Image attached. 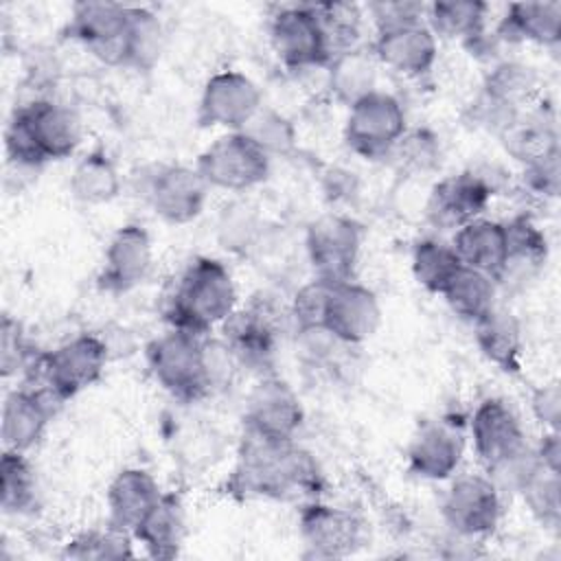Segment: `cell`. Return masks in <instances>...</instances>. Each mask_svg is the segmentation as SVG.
I'll list each match as a JSON object with an SVG mask.
<instances>
[{
  "instance_id": "1",
  "label": "cell",
  "mask_w": 561,
  "mask_h": 561,
  "mask_svg": "<svg viewBox=\"0 0 561 561\" xmlns=\"http://www.w3.org/2000/svg\"><path fill=\"white\" fill-rule=\"evenodd\" d=\"M322 473L316 458L296 440L243 434L228 489L241 497L316 500Z\"/></svg>"
},
{
  "instance_id": "2",
  "label": "cell",
  "mask_w": 561,
  "mask_h": 561,
  "mask_svg": "<svg viewBox=\"0 0 561 561\" xmlns=\"http://www.w3.org/2000/svg\"><path fill=\"white\" fill-rule=\"evenodd\" d=\"M79 142V116L53 99H35L18 105L4 129L9 162L26 171H37L50 160L72 156Z\"/></svg>"
},
{
  "instance_id": "3",
  "label": "cell",
  "mask_w": 561,
  "mask_h": 561,
  "mask_svg": "<svg viewBox=\"0 0 561 561\" xmlns=\"http://www.w3.org/2000/svg\"><path fill=\"white\" fill-rule=\"evenodd\" d=\"M237 309V287L230 270L213 256L193 259L180 274L167 302L173 329L208 335Z\"/></svg>"
},
{
  "instance_id": "4",
  "label": "cell",
  "mask_w": 561,
  "mask_h": 561,
  "mask_svg": "<svg viewBox=\"0 0 561 561\" xmlns=\"http://www.w3.org/2000/svg\"><path fill=\"white\" fill-rule=\"evenodd\" d=\"M469 432L473 451L484 467L486 476L502 486L517 489L535 458L528 447L524 427L513 408L502 399H484L471 414Z\"/></svg>"
},
{
  "instance_id": "5",
  "label": "cell",
  "mask_w": 561,
  "mask_h": 561,
  "mask_svg": "<svg viewBox=\"0 0 561 561\" xmlns=\"http://www.w3.org/2000/svg\"><path fill=\"white\" fill-rule=\"evenodd\" d=\"M204 337L171 327L147 346L153 379L175 399L197 401L213 392L204 366Z\"/></svg>"
},
{
  "instance_id": "6",
  "label": "cell",
  "mask_w": 561,
  "mask_h": 561,
  "mask_svg": "<svg viewBox=\"0 0 561 561\" xmlns=\"http://www.w3.org/2000/svg\"><path fill=\"white\" fill-rule=\"evenodd\" d=\"M107 357L110 351L103 337L81 333L57 348L42 353L28 377L35 375V379H42V390L50 392L59 403H64L101 379Z\"/></svg>"
},
{
  "instance_id": "7",
  "label": "cell",
  "mask_w": 561,
  "mask_h": 561,
  "mask_svg": "<svg viewBox=\"0 0 561 561\" xmlns=\"http://www.w3.org/2000/svg\"><path fill=\"white\" fill-rule=\"evenodd\" d=\"M270 156L243 131H228L215 138L195 162V169L210 188L248 191L270 175Z\"/></svg>"
},
{
  "instance_id": "8",
  "label": "cell",
  "mask_w": 561,
  "mask_h": 561,
  "mask_svg": "<svg viewBox=\"0 0 561 561\" xmlns=\"http://www.w3.org/2000/svg\"><path fill=\"white\" fill-rule=\"evenodd\" d=\"M405 131L408 125L401 101L388 92L375 90L348 107L344 140L355 153L377 160L388 158Z\"/></svg>"
},
{
  "instance_id": "9",
  "label": "cell",
  "mask_w": 561,
  "mask_h": 561,
  "mask_svg": "<svg viewBox=\"0 0 561 561\" xmlns=\"http://www.w3.org/2000/svg\"><path fill=\"white\" fill-rule=\"evenodd\" d=\"M362 237V226L346 215L327 213L313 219L305 234L313 276L331 283L355 278Z\"/></svg>"
},
{
  "instance_id": "10",
  "label": "cell",
  "mask_w": 561,
  "mask_h": 561,
  "mask_svg": "<svg viewBox=\"0 0 561 561\" xmlns=\"http://www.w3.org/2000/svg\"><path fill=\"white\" fill-rule=\"evenodd\" d=\"M129 11L118 2H77L66 24L68 37L81 42L107 66H127Z\"/></svg>"
},
{
  "instance_id": "11",
  "label": "cell",
  "mask_w": 561,
  "mask_h": 561,
  "mask_svg": "<svg viewBox=\"0 0 561 561\" xmlns=\"http://www.w3.org/2000/svg\"><path fill=\"white\" fill-rule=\"evenodd\" d=\"M270 42L278 61L291 70L329 66L333 53L313 4L280 9L270 24Z\"/></svg>"
},
{
  "instance_id": "12",
  "label": "cell",
  "mask_w": 561,
  "mask_h": 561,
  "mask_svg": "<svg viewBox=\"0 0 561 561\" xmlns=\"http://www.w3.org/2000/svg\"><path fill=\"white\" fill-rule=\"evenodd\" d=\"M500 515V489L482 473L458 476L443 500V519L449 530L462 539H482L491 535Z\"/></svg>"
},
{
  "instance_id": "13",
  "label": "cell",
  "mask_w": 561,
  "mask_h": 561,
  "mask_svg": "<svg viewBox=\"0 0 561 561\" xmlns=\"http://www.w3.org/2000/svg\"><path fill=\"white\" fill-rule=\"evenodd\" d=\"M263 107L259 85L239 70H219L202 88L197 123L202 127H224L241 131Z\"/></svg>"
},
{
  "instance_id": "14",
  "label": "cell",
  "mask_w": 561,
  "mask_h": 561,
  "mask_svg": "<svg viewBox=\"0 0 561 561\" xmlns=\"http://www.w3.org/2000/svg\"><path fill=\"white\" fill-rule=\"evenodd\" d=\"M298 533L305 557L340 559L353 554L362 546L364 526L359 517L346 508L309 500L298 515Z\"/></svg>"
},
{
  "instance_id": "15",
  "label": "cell",
  "mask_w": 561,
  "mask_h": 561,
  "mask_svg": "<svg viewBox=\"0 0 561 561\" xmlns=\"http://www.w3.org/2000/svg\"><path fill=\"white\" fill-rule=\"evenodd\" d=\"M208 184L195 167L162 164L145 182V199L167 224H188L204 210Z\"/></svg>"
},
{
  "instance_id": "16",
  "label": "cell",
  "mask_w": 561,
  "mask_h": 561,
  "mask_svg": "<svg viewBox=\"0 0 561 561\" xmlns=\"http://www.w3.org/2000/svg\"><path fill=\"white\" fill-rule=\"evenodd\" d=\"M305 410L294 388L278 377H263L245 401V432L272 440H296Z\"/></svg>"
},
{
  "instance_id": "17",
  "label": "cell",
  "mask_w": 561,
  "mask_h": 561,
  "mask_svg": "<svg viewBox=\"0 0 561 561\" xmlns=\"http://www.w3.org/2000/svg\"><path fill=\"white\" fill-rule=\"evenodd\" d=\"M381 324V305L375 291L355 278L333 283L324 331H329L335 340L355 346L370 340Z\"/></svg>"
},
{
  "instance_id": "18",
  "label": "cell",
  "mask_w": 561,
  "mask_h": 561,
  "mask_svg": "<svg viewBox=\"0 0 561 561\" xmlns=\"http://www.w3.org/2000/svg\"><path fill=\"white\" fill-rule=\"evenodd\" d=\"M224 342L232 351L237 364L250 368H270L276 351V311L270 302L254 300L243 309H234L221 324Z\"/></svg>"
},
{
  "instance_id": "19",
  "label": "cell",
  "mask_w": 561,
  "mask_h": 561,
  "mask_svg": "<svg viewBox=\"0 0 561 561\" xmlns=\"http://www.w3.org/2000/svg\"><path fill=\"white\" fill-rule=\"evenodd\" d=\"M493 197V184L476 173L462 171L443 178L434 184L427 197V217L443 228H460L486 210Z\"/></svg>"
},
{
  "instance_id": "20",
  "label": "cell",
  "mask_w": 561,
  "mask_h": 561,
  "mask_svg": "<svg viewBox=\"0 0 561 561\" xmlns=\"http://www.w3.org/2000/svg\"><path fill=\"white\" fill-rule=\"evenodd\" d=\"M153 263L149 232L138 224L121 226L107 241L99 285L110 294H125L140 285Z\"/></svg>"
},
{
  "instance_id": "21",
  "label": "cell",
  "mask_w": 561,
  "mask_h": 561,
  "mask_svg": "<svg viewBox=\"0 0 561 561\" xmlns=\"http://www.w3.org/2000/svg\"><path fill=\"white\" fill-rule=\"evenodd\" d=\"M465 451V436L454 421H425L408 445V469L425 480L449 478Z\"/></svg>"
},
{
  "instance_id": "22",
  "label": "cell",
  "mask_w": 561,
  "mask_h": 561,
  "mask_svg": "<svg viewBox=\"0 0 561 561\" xmlns=\"http://www.w3.org/2000/svg\"><path fill=\"white\" fill-rule=\"evenodd\" d=\"M59 403L50 392L42 388L22 386L11 390L2 403L0 436L4 449L28 451L44 436L48 421Z\"/></svg>"
},
{
  "instance_id": "23",
  "label": "cell",
  "mask_w": 561,
  "mask_h": 561,
  "mask_svg": "<svg viewBox=\"0 0 561 561\" xmlns=\"http://www.w3.org/2000/svg\"><path fill=\"white\" fill-rule=\"evenodd\" d=\"M373 55L386 68L403 77H421L432 70L438 57V39L425 22L379 31Z\"/></svg>"
},
{
  "instance_id": "24",
  "label": "cell",
  "mask_w": 561,
  "mask_h": 561,
  "mask_svg": "<svg viewBox=\"0 0 561 561\" xmlns=\"http://www.w3.org/2000/svg\"><path fill=\"white\" fill-rule=\"evenodd\" d=\"M506 228V259L497 276V285H526L548 261V239L528 217L519 215L504 221Z\"/></svg>"
},
{
  "instance_id": "25",
  "label": "cell",
  "mask_w": 561,
  "mask_h": 561,
  "mask_svg": "<svg viewBox=\"0 0 561 561\" xmlns=\"http://www.w3.org/2000/svg\"><path fill=\"white\" fill-rule=\"evenodd\" d=\"M162 495L158 480L140 467H127L107 486L110 524L131 533Z\"/></svg>"
},
{
  "instance_id": "26",
  "label": "cell",
  "mask_w": 561,
  "mask_h": 561,
  "mask_svg": "<svg viewBox=\"0 0 561 561\" xmlns=\"http://www.w3.org/2000/svg\"><path fill=\"white\" fill-rule=\"evenodd\" d=\"M451 248L460 263L489 274L497 280L506 259V228L504 221L478 217L460 226L451 239Z\"/></svg>"
},
{
  "instance_id": "27",
  "label": "cell",
  "mask_w": 561,
  "mask_h": 561,
  "mask_svg": "<svg viewBox=\"0 0 561 561\" xmlns=\"http://www.w3.org/2000/svg\"><path fill=\"white\" fill-rule=\"evenodd\" d=\"M186 519L184 506L178 495L162 493L140 524L131 530V537L142 543L153 559H173L184 541Z\"/></svg>"
},
{
  "instance_id": "28",
  "label": "cell",
  "mask_w": 561,
  "mask_h": 561,
  "mask_svg": "<svg viewBox=\"0 0 561 561\" xmlns=\"http://www.w3.org/2000/svg\"><path fill=\"white\" fill-rule=\"evenodd\" d=\"M476 344L480 353L504 373H519L522 368V324L519 320L502 309L493 307L489 313L473 322Z\"/></svg>"
},
{
  "instance_id": "29",
  "label": "cell",
  "mask_w": 561,
  "mask_h": 561,
  "mask_svg": "<svg viewBox=\"0 0 561 561\" xmlns=\"http://www.w3.org/2000/svg\"><path fill=\"white\" fill-rule=\"evenodd\" d=\"M497 37L506 42H533L554 46L561 39V2H513L497 24Z\"/></svg>"
},
{
  "instance_id": "30",
  "label": "cell",
  "mask_w": 561,
  "mask_h": 561,
  "mask_svg": "<svg viewBox=\"0 0 561 561\" xmlns=\"http://www.w3.org/2000/svg\"><path fill=\"white\" fill-rule=\"evenodd\" d=\"M500 138L504 149L522 164H530L559 151L557 127L543 110L528 107L515 116V121L500 134Z\"/></svg>"
},
{
  "instance_id": "31",
  "label": "cell",
  "mask_w": 561,
  "mask_h": 561,
  "mask_svg": "<svg viewBox=\"0 0 561 561\" xmlns=\"http://www.w3.org/2000/svg\"><path fill=\"white\" fill-rule=\"evenodd\" d=\"M375 55L373 50H362V48H348L331 57L329 61V90L331 94L344 103L353 105L359 99L368 96L375 92L377 83V70H375Z\"/></svg>"
},
{
  "instance_id": "32",
  "label": "cell",
  "mask_w": 561,
  "mask_h": 561,
  "mask_svg": "<svg viewBox=\"0 0 561 561\" xmlns=\"http://www.w3.org/2000/svg\"><path fill=\"white\" fill-rule=\"evenodd\" d=\"M489 7L480 0H438L427 4L425 24L436 37L476 44L482 39Z\"/></svg>"
},
{
  "instance_id": "33",
  "label": "cell",
  "mask_w": 561,
  "mask_h": 561,
  "mask_svg": "<svg viewBox=\"0 0 561 561\" xmlns=\"http://www.w3.org/2000/svg\"><path fill=\"white\" fill-rule=\"evenodd\" d=\"M68 186L81 204H107L121 193V175L103 149H92L75 164Z\"/></svg>"
},
{
  "instance_id": "34",
  "label": "cell",
  "mask_w": 561,
  "mask_h": 561,
  "mask_svg": "<svg viewBox=\"0 0 561 561\" xmlns=\"http://www.w3.org/2000/svg\"><path fill=\"white\" fill-rule=\"evenodd\" d=\"M524 504L528 506L530 515L541 522L543 526L557 528L561 522V473L543 465L537 454L528 471L524 473L522 482L515 489Z\"/></svg>"
},
{
  "instance_id": "35",
  "label": "cell",
  "mask_w": 561,
  "mask_h": 561,
  "mask_svg": "<svg viewBox=\"0 0 561 561\" xmlns=\"http://www.w3.org/2000/svg\"><path fill=\"white\" fill-rule=\"evenodd\" d=\"M495 294L497 283L489 274L462 265L440 296L456 316L476 322L495 307Z\"/></svg>"
},
{
  "instance_id": "36",
  "label": "cell",
  "mask_w": 561,
  "mask_h": 561,
  "mask_svg": "<svg viewBox=\"0 0 561 561\" xmlns=\"http://www.w3.org/2000/svg\"><path fill=\"white\" fill-rule=\"evenodd\" d=\"M37 495V476L24 451L4 449L0 460V506L9 515L33 508Z\"/></svg>"
},
{
  "instance_id": "37",
  "label": "cell",
  "mask_w": 561,
  "mask_h": 561,
  "mask_svg": "<svg viewBox=\"0 0 561 561\" xmlns=\"http://www.w3.org/2000/svg\"><path fill=\"white\" fill-rule=\"evenodd\" d=\"M460 267L462 263L451 243L421 239L412 250V274L416 283L432 294H443Z\"/></svg>"
},
{
  "instance_id": "38",
  "label": "cell",
  "mask_w": 561,
  "mask_h": 561,
  "mask_svg": "<svg viewBox=\"0 0 561 561\" xmlns=\"http://www.w3.org/2000/svg\"><path fill=\"white\" fill-rule=\"evenodd\" d=\"M131 533L116 528L107 522L105 528H88L75 535L64 546L66 559H79V561H92V559H129L134 557L131 550Z\"/></svg>"
},
{
  "instance_id": "39",
  "label": "cell",
  "mask_w": 561,
  "mask_h": 561,
  "mask_svg": "<svg viewBox=\"0 0 561 561\" xmlns=\"http://www.w3.org/2000/svg\"><path fill=\"white\" fill-rule=\"evenodd\" d=\"M241 131L250 136L270 158L291 153L298 140L296 127L291 125V121L280 112H274L267 107H261Z\"/></svg>"
},
{
  "instance_id": "40",
  "label": "cell",
  "mask_w": 561,
  "mask_h": 561,
  "mask_svg": "<svg viewBox=\"0 0 561 561\" xmlns=\"http://www.w3.org/2000/svg\"><path fill=\"white\" fill-rule=\"evenodd\" d=\"M162 50V26L158 18L142 7L129 11V59L127 66L149 70Z\"/></svg>"
},
{
  "instance_id": "41",
  "label": "cell",
  "mask_w": 561,
  "mask_h": 561,
  "mask_svg": "<svg viewBox=\"0 0 561 561\" xmlns=\"http://www.w3.org/2000/svg\"><path fill=\"white\" fill-rule=\"evenodd\" d=\"M316 15L327 33L331 53L337 55L342 50L355 48L362 26V9L351 2H322L313 4Z\"/></svg>"
},
{
  "instance_id": "42",
  "label": "cell",
  "mask_w": 561,
  "mask_h": 561,
  "mask_svg": "<svg viewBox=\"0 0 561 561\" xmlns=\"http://www.w3.org/2000/svg\"><path fill=\"white\" fill-rule=\"evenodd\" d=\"M331 289H333L331 280H322V278L313 276L309 283H305L296 291L291 307H289V318L296 327V333H309V331L324 329V316H327Z\"/></svg>"
},
{
  "instance_id": "43",
  "label": "cell",
  "mask_w": 561,
  "mask_h": 561,
  "mask_svg": "<svg viewBox=\"0 0 561 561\" xmlns=\"http://www.w3.org/2000/svg\"><path fill=\"white\" fill-rule=\"evenodd\" d=\"M39 355L31 353V346L24 340L22 327L18 320H13L9 313L2 318L0 327V366L2 375L9 377L11 373H31L33 364L37 362Z\"/></svg>"
},
{
  "instance_id": "44",
  "label": "cell",
  "mask_w": 561,
  "mask_h": 561,
  "mask_svg": "<svg viewBox=\"0 0 561 561\" xmlns=\"http://www.w3.org/2000/svg\"><path fill=\"white\" fill-rule=\"evenodd\" d=\"M438 145L430 131H405L388 156H397L399 164L408 171H427L438 160Z\"/></svg>"
},
{
  "instance_id": "45",
  "label": "cell",
  "mask_w": 561,
  "mask_h": 561,
  "mask_svg": "<svg viewBox=\"0 0 561 561\" xmlns=\"http://www.w3.org/2000/svg\"><path fill=\"white\" fill-rule=\"evenodd\" d=\"M425 9L427 4L423 2H410V0H381V2H370L368 13L375 22L377 33L405 26V24H416L425 22Z\"/></svg>"
},
{
  "instance_id": "46",
  "label": "cell",
  "mask_w": 561,
  "mask_h": 561,
  "mask_svg": "<svg viewBox=\"0 0 561 561\" xmlns=\"http://www.w3.org/2000/svg\"><path fill=\"white\" fill-rule=\"evenodd\" d=\"M524 186L539 197H557L561 186V169H559V151L550 153L541 160L524 164Z\"/></svg>"
},
{
  "instance_id": "47",
  "label": "cell",
  "mask_w": 561,
  "mask_h": 561,
  "mask_svg": "<svg viewBox=\"0 0 561 561\" xmlns=\"http://www.w3.org/2000/svg\"><path fill=\"white\" fill-rule=\"evenodd\" d=\"M530 410L535 419L550 432H559L561 421V390L557 381L539 386L530 397Z\"/></svg>"
},
{
  "instance_id": "48",
  "label": "cell",
  "mask_w": 561,
  "mask_h": 561,
  "mask_svg": "<svg viewBox=\"0 0 561 561\" xmlns=\"http://www.w3.org/2000/svg\"><path fill=\"white\" fill-rule=\"evenodd\" d=\"M537 458L552 467V469H559V462H561V443H559V432H550L546 430V434L541 436L537 449H535Z\"/></svg>"
}]
</instances>
